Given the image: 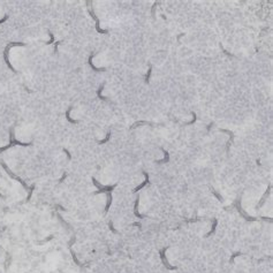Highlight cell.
<instances>
[{
  "label": "cell",
  "mask_w": 273,
  "mask_h": 273,
  "mask_svg": "<svg viewBox=\"0 0 273 273\" xmlns=\"http://www.w3.org/2000/svg\"><path fill=\"white\" fill-rule=\"evenodd\" d=\"M24 45H26V43H22V42H12V43H8V44L6 45V47H5V50H3V60H5V63L7 65V67H8L13 73H16L17 70H15V68L12 66V63H10V61H9V58H8L9 50H10L12 47H15V46H24Z\"/></svg>",
  "instance_id": "6da1fadb"
},
{
  "label": "cell",
  "mask_w": 273,
  "mask_h": 273,
  "mask_svg": "<svg viewBox=\"0 0 273 273\" xmlns=\"http://www.w3.org/2000/svg\"><path fill=\"white\" fill-rule=\"evenodd\" d=\"M31 144H32L31 142H30V143H23V142H20V141H17V139H15V135H14V127H12V128H10V130H9V144H7L6 146L0 148V152H2V151H5V150H7L8 148H10V146H13V145L29 146V145H31Z\"/></svg>",
  "instance_id": "7a4b0ae2"
},
{
  "label": "cell",
  "mask_w": 273,
  "mask_h": 273,
  "mask_svg": "<svg viewBox=\"0 0 273 273\" xmlns=\"http://www.w3.org/2000/svg\"><path fill=\"white\" fill-rule=\"evenodd\" d=\"M89 14H90V16L94 20V22H96V24H94L96 31L99 32V34H103V35H107V34H108V29H101V28H100V21H99V19L97 17V15L94 14L93 9L91 8L90 6H89Z\"/></svg>",
  "instance_id": "3957f363"
},
{
  "label": "cell",
  "mask_w": 273,
  "mask_h": 273,
  "mask_svg": "<svg viewBox=\"0 0 273 273\" xmlns=\"http://www.w3.org/2000/svg\"><path fill=\"white\" fill-rule=\"evenodd\" d=\"M92 182H93V184L98 188V190L96 191V194H100V192H112L113 189L117 187V184H113V185H101L100 183H98V181H97L94 178H92Z\"/></svg>",
  "instance_id": "277c9868"
},
{
  "label": "cell",
  "mask_w": 273,
  "mask_h": 273,
  "mask_svg": "<svg viewBox=\"0 0 273 273\" xmlns=\"http://www.w3.org/2000/svg\"><path fill=\"white\" fill-rule=\"evenodd\" d=\"M0 164H1V166L3 167V170H5L6 172H7V174H8V175H9L10 178H13V179H15L16 181H19L20 183H21V184H22V185H23V187H24V188H27V189H30V187H28V184H27L26 182L23 181V180H22L21 178H19L17 175H15V174H14V173H13V172H12V171H10V170H9V168L7 167V165L5 164V161H2V160H1V161H0Z\"/></svg>",
  "instance_id": "5b68a950"
},
{
  "label": "cell",
  "mask_w": 273,
  "mask_h": 273,
  "mask_svg": "<svg viewBox=\"0 0 273 273\" xmlns=\"http://www.w3.org/2000/svg\"><path fill=\"white\" fill-rule=\"evenodd\" d=\"M96 55H97V53H91L90 55H89V59H88V63H89V66L92 68V70H94V72H105V70H106V68H105V67H103V68H98V67H96V66L93 65L92 59H93V57H96Z\"/></svg>",
  "instance_id": "8992f818"
},
{
  "label": "cell",
  "mask_w": 273,
  "mask_h": 273,
  "mask_svg": "<svg viewBox=\"0 0 273 273\" xmlns=\"http://www.w3.org/2000/svg\"><path fill=\"white\" fill-rule=\"evenodd\" d=\"M167 249H168V247H166V248H163V249L160 250V257H161V261H163L164 265H165L167 269H170V270H174V269H176V267H174V266H171V265L168 264L167 259L165 258V252H166V250H167Z\"/></svg>",
  "instance_id": "52a82bcc"
},
{
  "label": "cell",
  "mask_w": 273,
  "mask_h": 273,
  "mask_svg": "<svg viewBox=\"0 0 273 273\" xmlns=\"http://www.w3.org/2000/svg\"><path fill=\"white\" fill-rule=\"evenodd\" d=\"M104 87H105V83H103V84H100V85H99V88H98V90H97V97H98L100 100L110 101L107 97H105V96H103V94H101V92H103V90H104Z\"/></svg>",
  "instance_id": "ba28073f"
},
{
  "label": "cell",
  "mask_w": 273,
  "mask_h": 273,
  "mask_svg": "<svg viewBox=\"0 0 273 273\" xmlns=\"http://www.w3.org/2000/svg\"><path fill=\"white\" fill-rule=\"evenodd\" d=\"M221 133H227L228 135H229V141H228L227 143V152H229V148H230V144H232V142H233V139H234V134H233V132H230V130H227V129H219Z\"/></svg>",
  "instance_id": "9c48e42d"
},
{
  "label": "cell",
  "mask_w": 273,
  "mask_h": 273,
  "mask_svg": "<svg viewBox=\"0 0 273 273\" xmlns=\"http://www.w3.org/2000/svg\"><path fill=\"white\" fill-rule=\"evenodd\" d=\"M72 110H73V106H69V107H68V110L66 111V119H67V121H68V122L76 125V123H79L80 121H79V120H75V119H72V118H70V112H72Z\"/></svg>",
  "instance_id": "30bf717a"
},
{
  "label": "cell",
  "mask_w": 273,
  "mask_h": 273,
  "mask_svg": "<svg viewBox=\"0 0 273 273\" xmlns=\"http://www.w3.org/2000/svg\"><path fill=\"white\" fill-rule=\"evenodd\" d=\"M143 174H144V176H145V181L143 182V183H141L138 187H136V188L134 189V192H137L138 190H141L143 187H145V185L149 183V175H148V173H146V172H143Z\"/></svg>",
  "instance_id": "8fae6325"
},
{
  "label": "cell",
  "mask_w": 273,
  "mask_h": 273,
  "mask_svg": "<svg viewBox=\"0 0 273 273\" xmlns=\"http://www.w3.org/2000/svg\"><path fill=\"white\" fill-rule=\"evenodd\" d=\"M138 203H139V197H137L136 201H135V209H134V213H135V216H136L137 218H139V219H144V216H143V214H141V213L138 212Z\"/></svg>",
  "instance_id": "7c38bea8"
},
{
  "label": "cell",
  "mask_w": 273,
  "mask_h": 273,
  "mask_svg": "<svg viewBox=\"0 0 273 273\" xmlns=\"http://www.w3.org/2000/svg\"><path fill=\"white\" fill-rule=\"evenodd\" d=\"M270 190H271V184L269 185V189L266 190V192H265V194H264V196L262 197V199H261V202H259V203L257 204V208H261V206H262V205L264 204V202L266 201V197H267V196H269V194H270Z\"/></svg>",
  "instance_id": "4fadbf2b"
},
{
  "label": "cell",
  "mask_w": 273,
  "mask_h": 273,
  "mask_svg": "<svg viewBox=\"0 0 273 273\" xmlns=\"http://www.w3.org/2000/svg\"><path fill=\"white\" fill-rule=\"evenodd\" d=\"M142 125H148V126H154V123H152V122H149V121H137V122H135L132 127H130V129H134V128H136V127H138V126H142Z\"/></svg>",
  "instance_id": "5bb4252c"
},
{
  "label": "cell",
  "mask_w": 273,
  "mask_h": 273,
  "mask_svg": "<svg viewBox=\"0 0 273 273\" xmlns=\"http://www.w3.org/2000/svg\"><path fill=\"white\" fill-rule=\"evenodd\" d=\"M151 74H152V66L150 65V66H149V69H148V72H146V74H145V76H144V81H145V83H146V84H149V83H150Z\"/></svg>",
  "instance_id": "9a60e30c"
},
{
  "label": "cell",
  "mask_w": 273,
  "mask_h": 273,
  "mask_svg": "<svg viewBox=\"0 0 273 273\" xmlns=\"http://www.w3.org/2000/svg\"><path fill=\"white\" fill-rule=\"evenodd\" d=\"M161 150H163V152H164V154H165V157H164V159L163 160H159V161H157L158 164H164V163H168V160H170V153L165 150V149H163L161 148Z\"/></svg>",
  "instance_id": "2e32d148"
},
{
  "label": "cell",
  "mask_w": 273,
  "mask_h": 273,
  "mask_svg": "<svg viewBox=\"0 0 273 273\" xmlns=\"http://www.w3.org/2000/svg\"><path fill=\"white\" fill-rule=\"evenodd\" d=\"M111 204H112V195H111V192H107V203H106V206H105V213L108 212Z\"/></svg>",
  "instance_id": "e0dca14e"
},
{
  "label": "cell",
  "mask_w": 273,
  "mask_h": 273,
  "mask_svg": "<svg viewBox=\"0 0 273 273\" xmlns=\"http://www.w3.org/2000/svg\"><path fill=\"white\" fill-rule=\"evenodd\" d=\"M191 115H192V120H191V121H189V122H185V123H184V126H190V125H194V123L196 122V120H197L196 113H195V112H191Z\"/></svg>",
  "instance_id": "ac0fdd59"
},
{
  "label": "cell",
  "mask_w": 273,
  "mask_h": 273,
  "mask_svg": "<svg viewBox=\"0 0 273 273\" xmlns=\"http://www.w3.org/2000/svg\"><path fill=\"white\" fill-rule=\"evenodd\" d=\"M217 224H218V221H217V219L214 218V219H213V225H212V228H211V230H210V232H209V233L206 234V236H210V235H211L212 233H214V230H216V227H217Z\"/></svg>",
  "instance_id": "d6986e66"
},
{
  "label": "cell",
  "mask_w": 273,
  "mask_h": 273,
  "mask_svg": "<svg viewBox=\"0 0 273 273\" xmlns=\"http://www.w3.org/2000/svg\"><path fill=\"white\" fill-rule=\"evenodd\" d=\"M110 138H111V132H108V133L106 134V136H105L104 139L99 141V142H98V144H105V143H107V142L110 141Z\"/></svg>",
  "instance_id": "ffe728a7"
},
{
  "label": "cell",
  "mask_w": 273,
  "mask_h": 273,
  "mask_svg": "<svg viewBox=\"0 0 273 273\" xmlns=\"http://www.w3.org/2000/svg\"><path fill=\"white\" fill-rule=\"evenodd\" d=\"M48 36H50V41H48V42H46V45L53 44V43L55 42V37H54V35H53L51 31H48Z\"/></svg>",
  "instance_id": "44dd1931"
},
{
  "label": "cell",
  "mask_w": 273,
  "mask_h": 273,
  "mask_svg": "<svg viewBox=\"0 0 273 273\" xmlns=\"http://www.w3.org/2000/svg\"><path fill=\"white\" fill-rule=\"evenodd\" d=\"M158 3H160V1H156L154 3H153V6H152V10H151V14H152V16L154 17V9H156V7H157V5Z\"/></svg>",
  "instance_id": "7402d4cb"
},
{
  "label": "cell",
  "mask_w": 273,
  "mask_h": 273,
  "mask_svg": "<svg viewBox=\"0 0 273 273\" xmlns=\"http://www.w3.org/2000/svg\"><path fill=\"white\" fill-rule=\"evenodd\" d=\"M61 44V42H54V52L58 53V46Z\"/></svg>",
  "instance_id": "603a6c76"
},
{
  "label": "cell",
  "mask_w": 273,
  "mask_h": 273,
  "mask_svg": "<svg viewBox=\"0 0 273 273\" xmlns=\"http://www.w3.org/2000/svg\"><path fill=\"white\" fill-rule=\"evenodd\" d=\"M7 20H8V15H3V17H2V19H0V24L5 23Z\"/></svg>",
  "instance_id": "cb8c5ba5"
},
{
  "label": "cell",
  "mask_w": 273,
  "mask_h": 273,
  "mask_svg": "<svg viewBox=\"0 0 273 273\" xmlns=\"http://www.w3.org/2000/svg\"><path fill=\"white\" fill-rule=\"evenodd\" d=\"M212 192H213V195H214V196H216V197H217V198H218L219 201H223V198H221V196H220V195H219L218 192H216L214 190H212Z\"/></svg>",
  "instance_id": "d4e9b609"
},
{
  "label": "cell",
  "mask_w": 273,
  "mask_h": 273,
  "mask_svg": "<svg viewBox=\"0 0 273 273\" xmlns=\"http://www.w3.org/2000/svg\"><path fill=\"white\" fill-rule=\"evenodd\" d=\"M220 47H221V50H223V52H224V53H225V54H227V55H229V57H234V55H233V54H230V53H229V52H227V51H226V50H225V48H224V47H223V45H221V44H220Z\"/></svg>",
  "instance_id": "484cf974"
},
{
  "label": "cell",
  "mask_w": 273,
  "mask_h": 273,
  "mask_svg": "<svg viewBox=\"0 0 273 273\" xmlns=\"http://www.w3.org/2000/svg\"><path fill=\"white\" fill-rule=\"evenodd\" d=\"M63 152L67 154V157H68V159H72V156H70V153H69V151L67 150V149H63Z\"/></svg>",
  "instance_id": "4316f807"
},
{
  "label": "cell",
  "mask_w": 273,
  "mask_h": 273,
  "mask_svg": "<svg viewBox=\"0 0 273 273\" xmlns=\"http://www.w3.org/2000/svg\"><path fill=\"white\" fill-rule=\"evenodd\" d=\"M108 226H110V229H111L113 233H117V229L113 227V224H112V223H110V224H108Z\"/></svg>",
  "instance_id": "83f0119b"
},
{
  "label": "cell",
  "mask_w": 273,
  "mask_h": 273,
  "mask_svg": "<svg viewBox=\"0 0 273 273\" xmlns=\"http://www.w3.org/2000/svg\"><path fill=\"white\" fill-rule=\"evenodd\" d=\"M239 255H241V254H240V252H236V254H234V255L232 256V258H230V261H233V259H234V258H235L236 256H239Z\"/></svg>",
  "instance_id": "f1b7e54d"
},
{
  "label": "cell",
  "mask_w": 273,
  "mask_h": 273,
  "mask_svg": "<svg viewBox=\"0 0 273 273\" xmlns=\"http://www.w3.org/2000/svg\"><path fill=\"white\" fill-rule=\"evenodd\" d=\"M65 179H66V174H63V176H62V178L60 179V182H62L63 180H65Z\"/></svg>",
  "instance_id": "f546056e"
},
{
  "label": "cell",
  "mask_w": 273,
  "mask_h": 273,
  "mask_svg": "<svg viewBox=\"0 0 273 273\" xmlns=\"http://www.w3.org/2000/svg\"><path fill=\"white\" fill-rule=\"evenodd\" d=\"M0 197H2V195H1V194H0Z\"/></svg>",
  "instance_id": "4dcf8cb0"
}]
</instances>
